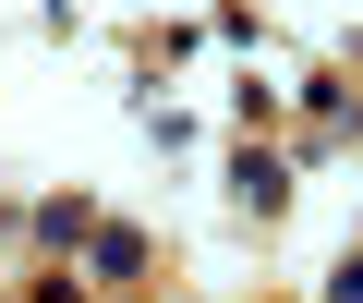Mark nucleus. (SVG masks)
Masks as SVG:
<instances>
[{
  "instance_id": "obj_5",
  "label": "nucleus",
  "mask_w": 363,
  "mask_h": 303,
  "mask_svg": "<svg viewBox=\"0 0 363 303\" xmlns=\"http://www.w3.org/2000/svg\"><path fill=\"white\" fill-rule=\"evenodd\" d=\"M25 303H85V291H73V279H37V291H25Z\"/></svg>"
},
{
  "instance_id": "obj_3",
  "label": "nucleus",
  "mask_w": 363,
  "mask_h": 303,
  "mask_svg": "<svg viewBox=\"0 0 363 303\" xmlns=\"http://www.w3.org/2000/svg\"><path fill=\"white\" fill-rule=\"evenodd\" d=\"M37 243H49V255H85V243H97V206H85V194H49V206H37Z\"/></svg>"
},
{
  "instance_id": "obj_4",
  "label": "nucleus",
  "mask_w": 363,
  "mask_h": 303,
  "mask_svg": "<svg viewBox=\"0 0 363 303\" xmlns=\"http://www.w3.org/2000/svg\"><path fill=\"white\" fill-rule=\"evenodd\" d=\"M327 303H363V255H339V279H327Z\"/></svg>"
},
{
  "instance_id": "obj_1",
  "label": "nucleus",
  "mask_w": 363,
  "mask_h": 303,
  "mask_svg": "<svg viewBox=\"0 0 363 303\" xmlns=\"http://www.w3.org/2000/svg\"><path fill=\"white\" fill-rule=\"evenodd\" d=\"M85 267H97V291H133V279H145V231H133V219H97Z\"/></svg>"
},
{
  "instance_id": "obj_2",
  "label": "nucleus",
  "mask_w": 363,
  "mask_h": 303,
  "mask_svg": "<svg viewBox=\"0 0 363 303\" xmlns=\"http://www.w3.org/2000/svg\"><path fill=\"white\" fill-rule=\"evenodd\" d=\"M230 194H242L255 219H279V194H291V158H267V145H242V158H230Z\"/></svg>"
}]
</instances>
